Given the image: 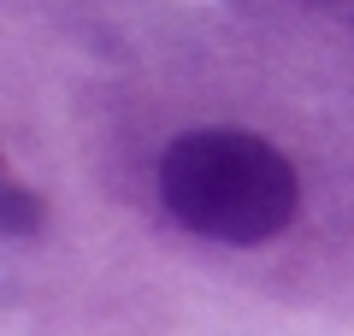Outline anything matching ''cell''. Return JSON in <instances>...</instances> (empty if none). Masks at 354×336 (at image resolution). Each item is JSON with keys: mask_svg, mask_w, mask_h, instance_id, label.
<instances>
[{"mask_svg": "<svg viewBox=\"0 0 354 336\" xmlns=\"http://www.w3.org/2000/svg\"><path fill=\"white\" fill-rule=\"evenodd\" d=\"M160 200L189 236L218 248H260L283 236L301 207V177L266 136L236 124L183 130L160 160Z\"/></svg>", "mask_w": 354, "mask_h": 336, "instance_id": "1", "label": "cell"}, {"mask_svg": "<svg viewBox=\"0 0 354 336\" xmlns=\"http://www.w3.org/2000/svg\"><path fill=\"white\" fill-rule=\"evenodd\" d=\"M41 224H48V200H41L36 189H24L18 177H6V183H0V230L12 242H24V236H36Z\"/></svg>", "mask_w": 354, "mask_h": 336, "instance_id": "2", "label": "cell"}]
</instances>
